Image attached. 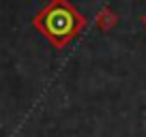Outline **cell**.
I'll list each match as a JSON object with an SVG mask.
<instances>
[{
  "mask_svg": "<svg viewBox=\"0 0 146 137\" xmlns=\"http://www.w3.org/2000/svg\"><path fill=\"white\" fill-rule=\"evenodd\" d=\"M35 26L50 39L56 47H64L82 34L86 28V17L69 0H50L35 17Z\"/></svg>",
  "mask_w": 146,
  "mask_h": 137,
  "instance_id": "1",
  "label": "cell"
}]
</instances>
